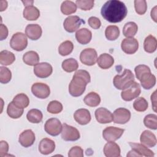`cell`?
<instances>
[{"label": "cell", "mask_w": 157, "mask_h": 157, "mask_svg": "<svg viewBox=\"0 0 157 157\" xmlns=\"http://www.w3.org/2000/svg\"><path fill=\"white\" fill-rule=\"evenodd\" d=\"M101 13L109 22L118 23L126 17L128 9L124 2L118 0H110L102 6Z\"/></svg>", "instance_id": "cell-1"}, {"label": "cell", "mask_w": 157, "mask_h": 157, "mask_svg": "<svg viewBox=\"0 0 157 157\" xmlns=\"http://www.w3.org/2000/svg\"><path fill=\"white\" fill-rule=\"evenodd\" d=\"M91 81L90 75L85 70H78L73 75L69 85V92L74 97L81 96L85 91L86 86Z\"/></svg>", "instance_id": "cell-2"}, {"label": "cell", "mask_w": 157, "mask_h": 157, "mask_svg": "<svg viewBox=\"0 0 157 157\" xmlns=\"http://www.w3.org/2000/svg\"><path fill=\"white\" fill-rule=\"evenodd\" d=\"M134 71L137 78L140 82L142 86L145 90H150L155 86L156 77L151 73V70L148 66L140 64L135 67Z\"/></svg>", "instance_id": "cell-3"}, {"label": "cell", "mask_w": 157, "mask_h": 157, "mask_svg": "<svg viewBox=\"0 0 157 157\" xmlns=\"http://www.w3.org/2000/svg\"><path fill=\"white\" fill-rule=\"evenodd\" d=\"M134 82V75L129 69H125L121 75L114 77L113 83L115 87L118 90H123Z\"/></svg>", "instance_id": "cell-4"}, {"label": "cell", "mask_w": 157, "mask_h": 157, "mask_svg": "<svg viewBox=\"0 0 157 157\" xmlns=\"http://www.w3.org/2000/svg\"><path fill=\"white\" fill-rule=\"evenodd\" d=\"M141 93V88L140 85L133 82L130 85L122 90L121 96L125 101H131L132 99L137 98Z\"/></svg>", "instance_id": "cell-5"}, {"label": "cell", "mask_w": 157, "mask_h": 157, "mask_svg": "<svg viewBox=\"0 0 157 157\" xmlns=\"http://www.w3.org/2000/svg\"><path fill=\"white\" fill-rule=\"evenodd\" d=\"M10 45L14 50L23 51L28 45V39L26 35L21 32L15 33L11 37Z\"/></svg>", "instance_id": "cell-6"}, {"label": "cell", "mask_w": 157, "mask_h": 157, "mask_svg": "<svg viewBox=\"0 0 157 157\" xmlns=\"http://www.w3.org/2000/svg\"><path fill=\"white\" fill-rule=\"evenodd\" d=\"M61 137L66 141H75L80 139V132L78 130L66 123L62 124Z\"/></svg>", "instance_id": "cell-7"}, {"label": "cell", "mask_w": 157, "mask_h": 157, "mask_svg": "<svg viewBox=\"0 0 157 157\" xmlns=\"http://www.w3.org/2000/svg\"><path fill=\"white\" fill-rule=\"evenodd\" d=\"M44 129L47 134L52 136H56L61 132L62 124L58 119L51 118L45 122Z\"/></svg>", "instance_id": "cell-8"}, {"label": "cell", "mask_w": 157, "mask_h": 157, "mask_svg": "<svg viewBox=\"0 0 157 157\" xmlns=\"http://www.w3.org/2000/svg\"><path fill=\"white\" fill-rule=\"evenodd\" d=\"M80 59L83 64L86 66H93L98 59L97 52L92 48H85L80 53Z\"/></svg>", "instance_id": "cell-9"}, {"label": "cell", "mask_w": 157, "mask_h": 157, "mask_svg": "<svg viewBox=\"0 0 157 157\" xmlns=\"http://www.w3.org/2000/svg\"><path fill=\"white\" fill-rule=\"evenodd\" d=\"M124 129L114 126L105 128L102 131L103 138L107 142L115 141L120 139L123 134Z\"/></svg>", "instance_id": "cell-10"}, {"label": "cell", "mask_w": 157, "mask_h": 157, "mask_svg": "<svg viewBox=\"0 0 157 157\" xmlns=\"http://www.w3.org/2000/svg\"><path fill=\"white\" fill-rule=\"evenodd\" d=\"M82 23H84V21L78 16H69L64 20L63 26L67 32L74 33L78 29Z\"/></svg>", "instance_id": "cell-11"}, {"label": "cell", "mask_w": 157, "mask_h": 157, "mask_svg": "<svg viewBox=\"0 0 157 157\" xmlns=\"http://www.w3.org/2000/svg\"><path fill=\"white\" fill-rule=\"evenodd\" d=\"M33 94L39 99H45L50 94V87L45 83H35L31 86Z\"/></svg>", "instance_id": "cell-12"}, {"label": "cell", "mask_w": 157, "mask_h": 157, "mask_svg": "<svg viewBox=\"0 0 157 157\" xmlns=\"http://www.w3.org/2000/svg\"><path fill=\"white\" fill-rule=\"evenodd\" d=\"M121 47L125 53L134 54L139 48V42L134 37H126L122 40Z\"/></svg>", "instance_id": "cell-13"}, {"label": "cell", "mask_w": 157, "mask_h": 157, "mask_svg": "<svg viewBox=\"0 0 157 157\" xmlns=\"http://www.w3.org/2000/svg\"><path fill=\"white\" fill-rule=\"evenodd\" d=\"M131 118L130 111L125 108L120 107L116 109L113 113V121L115 123L123 124Z\"/></svg>", "instance_id": "cell-14"}, {"label": "cell", "mask_w": 157, "mask_h": 157, "mask_svg": "<svg viewBox=\"0 0 157 157\" xmlns=\"http://www.w3.org/2000/svg\"><path fill=\"white\" fill-rule=\"evenodd\" d=\"M53 72V68L50 64L43 62L37 64L34 67V74L39 78H47Z\"/></svg>", "instance_id": "cell-15"}, {"label": "cell", "mask_w": 157, "mask_h": 157, "mask_svg": "<svg viewBox=\"0 0 157 157\" xmlns=\"http://www.w3.org/2000/svg\"><path fill=\"white\" fill-rule=\"evenodd\" d=\"M95 117L98 123L101 124L109 123L113 121L112 113L104 107H100L96 110Z\"/></svg>", "instance_id": "cell-16"}, {"label": "cell", "mask_w": 157, "mask_h": 157, "mask_svg": "<svg viewBox=\"0 0 157 157\" xmlns=\"http://www.w3.org/2000/svg\"><path fill=\"white\" fill-rule=\"evenodd\" d=\"M35 139L36 137L34 132L31 129H26L20 134L18 142L23 147H29L34 144Z\"/></svg>", "instance_id": "cell-17"}, {"label": "cell", "mask_w": 157, "mask_h": 157, "mask_svg": "<svg viewBox=\"0 0 157 157\" xmlns=\"http://www.w3.org/2000/svg\"><path fill=\"white\" fill-rule=\"evenodd\" d=\"M42 33V30L37 24H29L26 26L25 29V34L26 36L33 40L39 39Z\"/></svg>", "instance_id": "cell-18"}, {"label": "cell", "mask_w": 157, "mask_h": 157, "mask_svg": "<svg viewBox=\"0 0 157 157\" xmlns=\"http://www.w3.org/2000/svg\"><path fill=\"white\" fill-rule=\"evenodd\" d=\"M74 117L75 120L81 125L87 124L90 123L91 118L89 110L86 109L77 110L74 114Z\"/></svg>", "instance_id": "cell-19"}, {"label": "cell", "mask_w": 157, "mask_h": 157, "mask_svg": "<svg viewBox=\"0 0 157 157\" xmlns=\"http://www.w3.org/2000/svg\"><path fill=\"white\" fill-rule=\"evenodd\" d=\"M55 149V143L48 138L42 139L39 145V151L41 154L48 155L53 152Z\"/></svg>", "instance_id": "cell-20"}, {"label": "cell", "mask_w": 157, "mask_h": 157, "mask_svg": "<svg viewBox=\"0 0 157 157\" xmlns=\"http://www.w3.org/2000/svg\"><path fill=\"white\" fill-rule=\"evenodd\" d=\"M140 141L142 144L147 147H153L156 145V138L155 135L148 130H145L140 135Z\"/></svg>", "instance_id": "cell-21"}, {"label": "cell", "mask_w": 157, "mask_h": 157, "mask_svg": "<svg viewBox=\"0 0 157 157\" xmlns=\"http://www.w3.org/2000/svg\"><path fill=\"white\" fill-rule=\"evenodd\" d=\"M120 152L119 145L113 141L109 142L104 145V153L107 157H119Z\"/></svg>", "instance_id": "cell-22"}, {"label": "cell", "mask_w": 157, "mask_h": 157, "mask_svg": "<svg viewBox=\"0 0 157 157\" xmlns=\"http://www.w3.org/2000/svg\"><path fill=\"white\" fill-rule=\"evenodd\" d=\"M75 38L78 43L85 45L91 41L92 38V33L87 28H81L77 31L75 33Z\"/></svg>", "instance_id": "cell-23"}, {"label": "cell", "mask_w": 157, "mask_h": 157, "mask_svg": "<svg viewBox=\"0 0 157 157\" xmlns=\"http://www.w3.org/2000/svg\"><path fill=\"white\" fill-rule=\"evenodd\" d=\"M23 17L29 21L36 20L40 16L39 10L33 5H29L25 7L23 12Z\"/></svg>", "instance_id": "cell-24"}, {"label": "cell", "mask_w": 157, "mask_h": 157, "mask_svg": "<svg viewBox=\"0 0 157 157\" xmlns=\"http://www.w3.org/2000/svg\"><path fill=\"white\" fill-rule=\"evenodd\" d=\"M98 65L103 69H107L111 67L114 63L113 58L108 53L101 54L97 59Z\"/></svg>", "instance_id": "cell-25"}, {"label": "cell", "mask_w": 157, "mask_h": 157, "mask_svg": "<svg viewBox=\"0 0 157 157\" xmlns=\"http://www.w3.org/2000/svg\"><path fill=\"white\" fill-rule=\"evenodd\" d=\"M129 145L131 147L132 150L136 151L140 156H149L152 157L155 155L154 153L148 149L146 146H145L143 144H138V143H134V142H129Z\"/></svg>", "instance_id": "cell-26"}, {"label": "cell", "mask_w": 157, "mask_h": 157, "mask_svg": "<svg viewBox=\"0 0 157 157\" xmlns=\"http://www.w3.org/2000/svg\"><path fill=\"white\" fill-rule=\"evenodd\" d=\"M23 61L27 65L35 66L39 61V56L34 51H29L23 55Z\"/></svg>", "instance_id": "cell-27"}, {"label": "cell", "mask_w": 157, "mask_h": 157, "mask_svg": "<svg viewBox=\"0 0 157 157\" xmlns=\"http://www.w3.org/2000/svg\"><path fill=\"white\" fill-rule=\"evenodd\" d=\"M157 47V40L155 37L152 35H148L145 37L144 42V50L147 53H153Z\"/></svg>", "instance_id": "cell-28"}, {"label": "cell", "mask_w": 157, "mask_h": 157, "mask_svg": "<svg viewBox=\"0 0 157 157\" xmlns=\"http://www.w3.org/2000/svg\"><path fill=\"white\" fill-rule=\"evenodd\" d=\"M83 101L86 105L90 107H96L101 102V98L98 93L90 92L85 96Z\"/></svg>", "instance_id": "cell-29"}, {"label": "cell", "mask_w": 157, "mask_h": 157, "mask_svg": "<svg viewBox=\"0 0 157 157\" xmlns=\"http://www.w3.org/2000/svg\"><path fill=\"white\" fill-rule=\"evenodd\" d=\"M7 115L12 118L17 119L20 118L23 113V109L18 107L15 105L13 101L10 102L7 108Z\"/></svg>", "instance_id": "cell-30"}, {"label": "cell", "mask_w": 157, "mask_h": 157, "mask_svg": "<svg viewBox=\"0 0 157 157\" xmlns=\"http://www.w3.org/2000/svg\"><path fill=\"white\" fill-rule=\"evenodd\" d=\"M15 60L14 54L8 50H2L0 52V63L2 65L8 66L12 64Z\"/></svg>", "instance_id": "cell-31"}, {"label": "cell", "mask_w": 157, "mask_h": 157, "mask_svg": "<svg viewBox=\"0 0 157 157\" xmlns=\"http://www.w3.org/2000/svg\"><path fill=\"white\" fill-rule=\"evenodd\" d=\"M28 120L32 123H39L42 121L43 114L42 112L36 109H33L28 111L26 115Z\"/></svg>", "instance_id": "cell-32"}, {"label": "cell", "mask_w": 157, "mask_h": 157, "mask_svg": "<svg viewBox=\"0 0 157 157\" xmlns=\"http://www.w3.org/2000/svg\"><path fill=\"white\" fill-rule=\"evenodd\" d=\"M138 26L137 24L133 21L126 23L123 29V34L126 37H133L137 33Z\"/></svg>", "instance_id": "cell-33"}, {"label": "cell", "mask_w": 157, "mask_h": 157, "mask_svg": "<svg viewBox=\"0 0 157 157\" xmlns=\"http://www.w3.org/2000/svg\"><path fill=\"white\" fill-rule=\"evenodd\" d=\"M13 103L18 107L21 109L26 108L29 104V99L28 96L24 93H20L17 94L13 99Z\"/></svg>", "instance_id": "cell-34"}, {"label": "cell", "mask_w": 157, "mask_h": 157, "mask_svg": "<svg viewBox=\"0 0 157 157\" xmlns=\"http://www.w3.org/2000/svg\"><path fill=\"white\" fill-rule=\"evenodd\" d=\"M62 68L67 72H72L76 71L78 67V64L76 59L71 58L64 60L62 63Z\"/></svg>", "instance_id": "cell-35"}, {"label": "cell", "mask_w": 157, "mask_h": 157, "mask_svg": "<svg viewBox=\"0 0 157 157\" xmlns=\"http://www.w3.org/2000/svg\"><path fill=\"white\" fill-rule=\"evenodd\" d=\"M77 10V6L71 1H64L61 5V11L64 15H71Z\"/></svg>", "instance_id": "cell-36"}, {"label": "cell", "mask_w": 157, "mask_h": 157, "mask_svg": "<svg viewBox=\"0 0 157 157\" xmlns=\"http://www.w3.org/2000/svg\"><path fill=\"white\" fill-rule=\"evenodd\" d=\"M106 38L109 40H115L120 36V29L115 25L108 26L105 31Z\"/></svg>", "instance_id": "cell-37"}, {"label": "cell", "mask_w": 157, "mask_h": 157, "mask_svg": "<svg viewBox=\"0 0 157 157\" xmlns=\"http://www.w3.org/2000/svg\"><path fill=\"white\" fill-rule=\"evenodd\" d=\"M74 49V44L71 40L62 42L58 47V52L61 56H67L71 53Z\"/></svg>", "instance_id": "cell-38"}, {"label": "cell", "mask_w": 157, "mask_h": 157, "mask_svg": "<svg viewBox=\"0 0 157 157\" xmlns=\"http://www.w3.org/2000/svg\"><path fill=\"white\" fill-rule=\"evenodd\" d=\"M148 102L143 97L137 98L133 103V107L137 112H144L148 109Z\"/></svg>", "instance_id": "cell-39"}, {"label": "cell", "mask_w": 157, "mask_h": 157, "mask_svg": "<svg viewBox=\"0 0 157 157\" xmlns=\"http://www.w3.org/2000/svg\"><path fill=\"white\" fill-rule=\"evenodd\" d=\"M144 123L146 127L156 130L157 129V116L155 114H148L144 119Z\"/></svg>", "instance_id": "cell-40"}, {"label": "cell", "mask_w": 157, "mask_h": 157, "mask_svg": "<svg viewBox=\"0 0 157 157\" xmlns=\"http://www.w3.org/2000/svg\"><path fill=\"white\" fill-rule=\"evenodd\" d=\"M62 104L58 101H52L47 106V111L52 114H57L63 110Z\"/></svg>", "instance_id": "cell-41"}, {"label": "cell", "mask_w": 157, "mask_h": 157, "mask_svg": "<svg viewBox=\"0 0 157 157\" xmlns=\"http://www.w3.org/2000/svg\"><path fill=\"white\" fill-rule=\"evenodd\" d=\"M0 82L1 83L6 84L9 82L12 78L11 71L6 67H0Z\"/></svg>", "instance_id": "cell-42"}, {"label": "cell", "mask_w": 157, "mask_h": 157, "mask_svg": "<svg viewBox=\"0 0 157 157\" xmlns=\"http://www.w3.org/2000/svg\"><path fill=\"white\" fill-rule=\"evenodd\" d=\"M76 6L83 10H90L93 6L94 1L93 0H77Z\"/></svg>", "instance_id": "cell-43"}, {"label": "cell", "mask_w": 157, "mask_h": 157, "mask_svg": "<svg viewBox=\"0 0 157 157\" xmlns=\"http://www.w3.org/2000/svg\"><path fill=\"white\" fill-rule=\"evenodd\" d=\"M134 7L136 13L139 15H144L147 9V2L145 0H135Z\"/></svg>", "instance_id": "cell-44"}, {"label": "cell", "mask_w": 157, "mask_h": 157, "mask_svg": "<svg viewBox=\"0 0 157 157\" xmlns=\"http://www.w3.org/2000/svg\"><path fill=\"white\" fill-rule=\"evenodd\" d=\"M69 157H83V150L79 146H74L72 147L68 152Z\"/></svg>", "instance_id": "cell-45"}, {"label": "cell", "mask_w": 157, "mask_h": 157, "mask_svg": "<svg viewBox=\"0 0 157 157\" xmlns=\"http://www.w3.org/2000/svg\"><path fill=\"white\" fill-rule=\"evenodd\" d=\"M88 25L93 29H97L101 27V22L100 20L96 17H91L88 20Z\"/></svg>", "instance_id": "cell-46"}, {"label": "cell", "mask_w": 157, "mask_h": 157, "mask_svg": "<svg viewBox=\"0 0 157 157\" xmlns=\"http://www.w3.org/2000/svg\"><path fill=\"white\" fill-rule=\"evenodd\" d=\"M9 150V145L7 142L5 140H1L0 142V156L4 157L6 156Z\"/></svg>", "instance_id": "cell-47"}, {"label": "cell", "mask_w": 157, "mask_h": 157, "mask_svg": "<svg viewBox=\"0 0 157 157\" xmlns=\"http://www.w3.org/2000/svg\"><path fill=\"white\" fill-rule=\"evenodd\" d=\"M1 40H2L7 38L8 36V29L7 26L3 24H1Z\"/></svg>", "instance_id": "cell-48"}, {"label": "cell", "mask_w": 157, "mask_h": 157, "mask_svg": "<svg viewBox=\"0 0 157 157\" xmlns=\"http://www.w3.org/2000/svg\"><path fill=\"white\" fill-rule=\"evenodd\" d=\"M156 91H155L153 93V94H151V102H152V104H153V110L155 112H156V105H155V104H156Z\"/></svg>", "instance_id": "cell-49"}, {"label": "cell", "mask_w": 157, "mask_h": 157, "mask_svg": "<svg viewBox=\"0 0 157 157\" xmlns=\"http://www.w3.org/2000/svg\"><path fill=\"white\" fill-rule=\"evenodd\" d=\"M151 17L156 22V6H155L151 10Z\"/></svg>", "instance_id": "cell-50"}, {"label": "cell", "mask_w": 157, "mask_h": 157, "mask_svg": "<svg viewBox=\"0 0 157 157\" xmlns=\"http://www.w3.org/2000/svg\"><path fill=\"white\" fill-rule=\"evenodd\" d=\"M1 6H0V8H1V12L4 11V10L6 9V8L7 7V2L6 1H1Z\"/></svg>", "instance_id": "cell-51"}]
</instances>
